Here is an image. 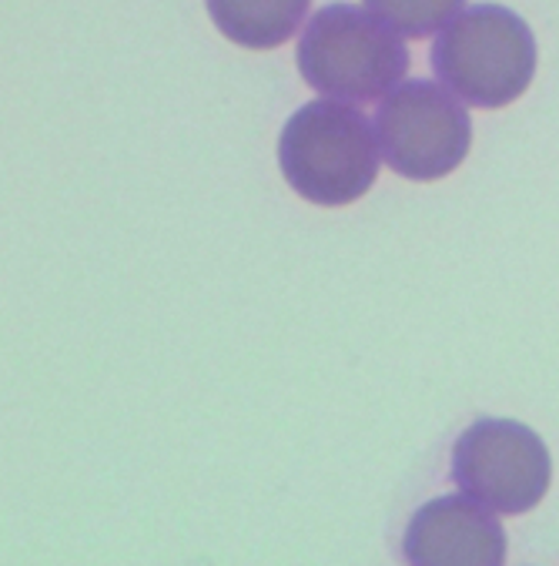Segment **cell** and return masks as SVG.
<instances>
[{
  "label": "cell",
  "mask_w": 559,
  "mask_h": 566,
  "mask_svg": "<svg viewBox=\"0 0 559 566\" xmlns=\"http://www.w3.org/2000/svg\"><path fill=\"white\" fill-rule=\"evenodd\" d=\"M460 493L496 513L519 516L542 503L552 483V457L536 429L516 419H476L453 446Z\"/></svg>",
  "instance_id": "obj_5"
},
{
  "label": "cell",
  "mask_w": 559,
  "mask_h": 566,
  "mask_svg": "<svg viewBox=\"0 0 559 566\" xmlns=\"http://www.w3.org/2000/svg\"><path fill=\"white\" fill-rule=\"evenodd\" d=\"M204 4L214 28L229 41L252 51H272L292 41L312 0H204Z\"/></svg>",
  "instance_id": "obj_7"
},
{
  "label": "cell",
  "mask_w": 559,
  "mask_h": 566,
  "mask_svg": "<svg viewBox=\"0 0 559 566\" xmlns=\"http://www.w3.org/2000/svg\"><path fill=\"white\" fill-rule=\"evenodd\" d=\"M402 556L415 566H499L506 530L473 496H435L415 510L402 536Z\"/></svg>",
  "instance_id": "obj_6"
},
{
  "label": "cell",
  "mask_w": 559,
  "mask_h": 566,
  "mask_svg": "<svg viewBox=\"0 0 559 566\" xmlns=\"http://www.w3.org/2000/svg\"><path fill=\"white\" fill-rule=\"evenodd\" d=\"M298 71L305 84L335 101L366 104L386 97L409 71V48L369 8L328 4L302 31Z\"/></svg>",
  "instance_id": "obj_2"
},
{
  "label": "cell",
  "mask_w": 559,
  "mask_h": 566,
  "mask_svg": "<svg viewBox=\"0 0 559 566\" xmlns=\"http://www.w3.org/2000/svg\"><path fill=\"white\" fill-rule=\"evenodd\" d=\"M379 135L349 101H308L285 122L278 165L285 181L312 205L359 201L379 178Z\"/></svg>",
  "instance_id": "obj_1"
},
{
  "label": "cell",
  "mask_w": 559,
  "mask_h": 566,
  "mask_svg": "<svg viewBox=\"0 0 559 566\" xmlns=\"http://www.w3.org/2000/svg\"><path fill=\"white\" fill-rule=\"evenodd\" d=\"M366 8L402 38H429L456 21L466 0H366Z\"/></svg>",
  "instance_id": "obj_8"
},
{
  "label": "cell",
  "mask_w": 559,
  "mask_h": 566,
  "mask_svg": "<svg viewBox=\"0 0 559 566\" xmlns=\"http://www.w3.org/2000/svg\"><path fill=\"white\" fill-rule=\"evenodd\" d=\"M532 28L503 4H473L432 44L435 77L473 107H506L536 74Z\"/></svg>",
  "instance_id": "obj_3"
},
{
  "label": "cell",
  "mask_w": 559,
  "mask_h": 566,
  "mask_svg": "<svg viewBox=\"0 0 559 566\" xmlns=\"http://www.w3.org/2000/svg\"><path fill=\"white\" fill-rule=\"evenodd\" d=\"M376 135L386 165L412 181L453 175L473 145V118L466 101L435 81H402L376 115Z\"/></svg>",
  "instance_id": "obj_4"
}]
</instances>
